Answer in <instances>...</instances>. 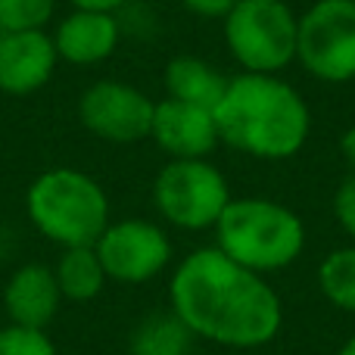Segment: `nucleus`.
Returning <instances> with one entry per match:
<instances>
[{"instance_id":"f257e3e1","label":"nucleus","mask_w":355,"mask_h":355,"mask_svg":"<svg viewBox=\"0 0 355 355\" xmlns=\"http://www.w3.org/2000/svg\"><path fill=\"white\" fill-rule=\"evenodd\" d=\"M168 302L193 337L231 349L268 346L284 324L277 290L262 275L227 259L218 246H202L178 265Z\"/></svg>"},{"instance_id":"f03ea898","label":"nucleus","mask_w":355,"mask_h":355,"mask_svg":"<svg viewBox=\"0 0 355 355\" xmlns=\"http://www.w3.org/2000/svg\"><path fill=\"white\" fill-rule=\"evenodd\" d=\"M212 116L221 144L268 162L296 156L312 135L306 100L277 75H234Z\"/></svg>"},{"instance_id":"7ed1b4c3","label":"nucleus","mask_w":355,"mask_h":355,"mask_svg":"<svg viewBox=\"0 0 355 355\" xmlns=\"http://www.w3.org/2000/svg\"><path fill=\"white\" fill-rule=\"evenodd\" d=\"M215 246L237 265L265 275L293 265L306 250L302 218L277 200L237 196L215 221Z\"/></svg>"},{"instance_id":"20e7f679","label":"nucleus","mask_w":355,"mask_h":355,"mask_svg":"<svg viewBox=\"0 0 355 355\" xmlns=\"http://www.w3.org/2000/svg\"><path fill=\"white\" fill-rule=\"evenodd\" d=\"M28 218L47 240L69 246H94L110 225L106 190L78 168H50L37 175L25 196Z\"/></svg>"},{"instance_id":"39448f33","label":"nucleus","mask_w":355,"mask_h":355,"mask_svg":"<svg viewBox=\"0 0 355 355\" xmlns=\"http://www.w3.org/2000/svg\"><path fill=\"white\" fill-rule=\"evenodd\" d=\"M221 31L243 72L277 75L296 60L300 19L284 0H237L221 19Z\"/></svg>"},{"instance_id":"423d86ee","label":"nucleus","mask_w":355,"mask_h":355,"mask_svg":"<svg viewBox=\"0 0 355 355\" xmlns=\"http://www.w3.org/2000/svg\"><path fill=\"white\" fill-rule=\"evenodd\" d=\"M231 200L227 178L209 159H168L153 181L156 209L181 231L215 227Z\"/></svg>"},{"instance_id":"0eeeda50","label":"nucleus","mask_w":355,"mask_h":355,"mask_svg":"<svg viewBox=\"0 0 355 355\" xmlns=\"http://www.w3.org/2000/svg\"><path fill=\"white\" fill-rule=\"evenodd\" d=\"M296 60L327 85L355 81V0H315L302 12Z\"/></svg>"},{"instance_id":"6e6552de","label":"nucleus","mask_w":355,"mask_h":355,"mask_svg":"<svg viewBox=\"0 0 355 355\" xmlns=\"http://www.w3.org/2000/svg\"><path fill=\"white\" fill-rule=\"evenodd\" d=\"M106 277L119 284H147L172 262V240L156 221H110L94 243Z\"/></svg>"},{"instance_id":"1a4fd4ad","label":"nucleus","mask_w":355,"mask_h":355,"mask_svg":"<svg viewBox=\"0 0 355 355\" xmlns=\"http://www.w3.org/2000/svg\"><path fill=\"white\" fill-rule=\"evenodd\" d=\"M156 100L125 81H94L78 100V119L94 137L137 144L150 137Z\"/></svg>"},{"instance_id":"9d476101","label":"nucleus","mask_w":355,"mask_h":355,"mask_svg":"<svg viewBox=\"0 0 355 355\" xmlns=\"http://www.w3.org/2000/svg\"><path fill=\"white\" fill-rule=\"evenodd\" d=\"M150 137L168 159H209V153L221 144L212 110L181 103L172 97L156 103Z\"/></svg>"},{"instance_id":"9b49d317","label":"nucleus","mask_w":355,"mask_h":355,"mask_svg":"<svg viewBox=\"0 0 355 355\" xmlns=\"http://www.w3.org/2000/svg\"><path fill=\"white\" fill-rule=\"evenodd\" d=\"M53 37L41 28L3 31L0 35V91L6 94H35L50 81L56 69Z\"/></svg>"},{"instance_id":"f8f14e48","label":"nucleus","mask_w":355,"mask_h":355,"mask_svg":"<svg viewBox=\"0 0 355 355\" xmlns=\"http://www.w3.org/2000/svg\"><path fill=\"white\" fill-rule=\"evenodd\" d=\"M60 302H62V293H60L53 268L37 262L16 268L3 287V309L12 324L19 327L44 331L56 318Z\"/></svg>"},{"instance_id":"ddd939ff","label":"nucleus","mask_w":355,"mask_h":355,"mask_svg":"<svg viewBox=\"0 0 355 355\" xmlns=\"http://www.w3.org/2000/svg\"><path fill=\"white\" fill-rule=\"evenodd\" d=\"M119 22L112 12H94V10H75L60 22L53 35L56 56L72 66H97L110 60L119 47Z\"/></svg>"},{"instance_id":"4468645a","label":"nucleus","mask_w":355,"mask_h":355,"mask_svg":"<svg viewBox=\"0 0 355 355\" xmlns=\"http://www.w3.org/2000/svg\"><path fill=\"white\" fill-rule=\"evenodd\" d=\"M225 75L215 66H209L200 56H175L166 66V91L172 100L190 106H202V110H212L218 106V100L227 91Z\"/></svg>"},{"instance_id":"2eb2a0df","label":"nucleus","mask_w":355,"mask_h":355,"mask_svg":"<svg viewBox=\"0 0 355 355\" xmlns=\"http://www.w3.org/2000/svg\"><path fill=\"white\" fill-rule=\"evenodd\" d=\"M53 275L62 300L69 302H91L94 296H100L103 284L110 281L94 246H69L56 262Z\"/></svg>"},{"instance_id":"dca6fc26","label":"nucleus","mask_w":355,"mask_h":355,"mask_svg":"<svg viewBox=\"0 0 355 355\" xmlns=\"http://www.w3.org/2000/svg\"><path fill=\"white\" fill-rule=\"evenodd\" d=\"M193 334L175 312H153L131 334V355H190Z\"/></svg>"},{"instance_id":"f3484780","label":"nucleus","mask_w":355,"mask_h":355,"mask_svg":"<svg viewBox=\"0 0 355 355\" xmlns=\"http://www.w3.org/2000/svg\"><path fill=\"white\" fill-rule=\"evenodd\" d=\"M321 296L340 312L355 315V243L327 252L318 265Z\"/></svg>"},{"instance_id":"a211bd4d","label":"nucleus","mask_w":355,"mask_h":355,"mask_svg":"<svg viewBox=\"0 0 355 355\" xmlns=\"http://www.w3.org/2000/svg\"><path fill=\"white\" fill-rule=\"evenodd\" d=\"M56 0H0V28L3 31H28L44 28L53 16Z\"/></svg>"},{"instance_id":"6ab92c4d","label":"nucleus","mask_w":355,"mask_h":355,"mask_svg":"<svg viewBox=\"0 0 355 355\" xmlns=\"http://www.w3.org/2000/svg\"><path fill=\"white\" fill-rule=\"evenodd\" d=\"M0 355H56V346L47 331L10 324L0 327Z\"/></svg>"},{"instance_id":"aec40b11","label":"nucleus","mask_w":355,"mask_h":355,"mask_svg":"<svg viewBox=\"0 0 355 355\" xmlns=\"http://www.w3.org/2000/svg\"><path fill=\"white\" fill-rule=\"evenodd\" d=\"M334 218L355 243V172H349L334 190Z\"/></svg>"},{"instance_id":"412c9836","label":"nucleus","mask_w":355,"mask_h":355,"mask_svg":"<svg viewBox=\"0 0 355 355\" xmlns=\"http://www.w3.org/2000/svg\"><path fill=\"white\" fill-rule=\"evenodd\" d=\"M184 10L193 12V16H202V19H225L231 12V6L237 0H181Z\"/></svg>"},{"instance_id":"4be33fe9","label":"nucleus","mask_w":355,"mask_h":355,"mask_svg":"<svg viewBox=\"0 0 355 355\" xmlns=\"http://www.w3.org/2000/svg\"><path fill=\"white\" fill-rule=\"evenodd\" d=\"M75 10H94V12H116L128 0H69Z\"/></svg>"},{"instance_id":"5701e85b","label":"nucleus","mask_w":355,"mask_h":355,"mask_svg":"<svg viewBox=\"0 0 355 355\" xmlns=\"http://www.w3.org/2000/svg\"><path fill=\"white\" fill-rule=\"evenodd\" d=\"M340 150H343L346 162H349L352 172H355V125H352V128L343 135V141H340Z\"/></svg>"},{"instance_id":"b1692460","label":"nucleus","mask_w":355,"mask_h":355,"mask_svg":"<svg viewBox=\"0 0 355 355\" xmlns=\"http://www.w3.org/2000/svg\"><path fill=\"white\" fill-rule=\"evenodd\" d=\"M337 355H355V334H352L349 340H346L343 346H340V349H337Z\"/></svg>"}]
</instances>
